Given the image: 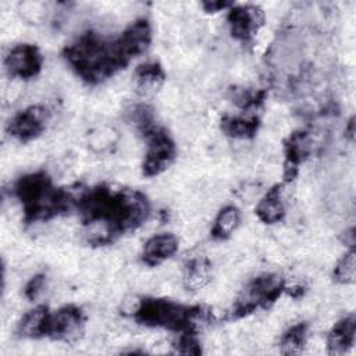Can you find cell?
Wrapping results in <instances>:
<instances>
[{"instance_id": "obj_1", "label": "cell", "mask_w": 356, "mask_h": 356, "mask_svg": "<svg viewBox=\"0 0 356 356\" xmlns=\"http://www.w3.org/2000/svg\"><path fill=\"white\" fill-rule=\"evenodd\" d=\"M75 207L88 227L92 243L110 242L114 236L138 228L146 221L150 209L143 193L110 185L85 191L75 197Z\"/></svg>"}, {"instance_id": "obj_2", "label": "cell", "mask_w": 356, "mask_h": 356, "mask_svg": "<svg viewBox=\"0 0 356 356\" xmlns=\"http://www.w3.org/2000/svg\"><path fill=\"white\" fill-rule=\"evenodd\" d=\"M14 195L28 222L50 220L75 206V196L65 189L56 188L43 171L21 177L14 185Z\"/></svg>"}, {"instance_id": "obj_3", "label": "cell", "mask_w": 356, "mask_h": 356, "mask_svg": "<svg viewBox=\"0 0 356 356\" xmlns=\"http://www.w3.org/2000/svg\"><path fill=\"white\" fill-rule=\"evenodd\" d=\"M129 312L138 324L177 334H197L199 328L210 320L209 312L202 306H186L170 299L145 298L138 300Z\"/></svg>"}, {"instance_id": "obj_4", "label": "cell", "mask_w": 356, "mask_h": 356, "mask_svg": "<svg viewBox=\"0 0 356 356\" xmlns=\"http://www.w3.org/2000/svg\"><path fill=\"white\" fill-rule=\"evenodd\" d=\"M285 291V281L278 274H261L253 278L239 293L232 306L231 317H245L257 309H267Z\"/></svg>"}, {"instance_id": "obj_5", "label": "cell", "mask_w": 356, "mask_h": 356, "mask_svg": "<svg viewBox=\"0 0 356 356\" xmlns=\"http://www.w3.org/2000/svg\"><path fill=\"white\" fill-rule=\"evenodd\" d=\"M147 142V150L142 164L143 175L154 177L161 174L175 157V145L167 131L157 124L142 132Z\"/></svg>"}, {"instance_id": "obj_6", "label": "cell", "mask_w": 356, "mask_h": 356, "mask_svg": "<svg viewBox=\"0 0 356 356\" xmlns=\"http://www.w3.org/2000/svg\"><path fill=\"white\" fill-rule=\"evenodd\" d=\"M85 314L74 305L50 312L46 338L60 342H75L83 335Z\"/></svg>"}, {"instance_id": "obj_7", "label": "cell", "mask_w": 356, "mask_h": 356, "mask_svg": "<svg viewBox=\"0 0 356 356\" xmlns=\"http://www.w3.org/2000/svg\"><path fill=\"white\" fill-rule=\"evenodd\" d=\"M50 113L44 106L35 104L17 113L8 122L7 131L21 142L38 138L47 127Z\"/></svg>"}, {"instance_id": "obj_8", "label": "cell", "mask_w": 356, "mask_h": 356, "mask_svg": "<svg viewBox=\"0 0 356 356\" xmlns=\"http://www.w3.org/2000/svg\"><path fill=\"white\" fill-rule=\"evenodd\" d=\"M42 64L43 57L40 50L29 43L14 46L4 60L8 75L19 79H31L36 76L42 70Z\"/></svg>"}, {"instance_id": "obj_9", "label": "cell", "mask_w": 356, "mask_h": 356, "mask_svg": "<svg viewBox=\"0 0 356 356\" xmlns=\"http://www.w3.org/2000/svg\"><path fill=\"white\" fill-rule=\"evenodd\" d=\"M263 24V14L254 7L232 8L228 14V25L234 39L248 43L259 32Z\"/></svg>"}, {"instance_id": "obj_10", "label": "cell", "mask_w": 356, "mask_h": 356, "mask_svg": "<svg viewBox=\"0 0 356 356\" xmlns=\"http://www.w3.org/2000/svg\"><path fill=\"white\" fill-rule=\"evenodd\" d=\"M179 248V241L174 234L161 232L150 236L142 249V261L154 267L172 257Z\"/></svg>"}, {"instance_id": "obj_11", "label": "cell", "mask_w": 356, "mask_h": 356, "mask_svg": "<svg viewBox=\"0 0 356 356\" xmlns=\"http://www.w3.org/2000/svg\"><path fill=\"white\" fill-rule=\"evenodd\" d=\"M356 339V317L349 314L334 324L327 335V352L330 355H343L350 350Z\"/></svg>"}, {"instance_id": "obj_12", "label": "cell", "mask_w": 356, "mask_h": 356, "mask_svg": "<svg viewBox=\"0 0 356 356\" xmlns=\"http://www.w3.org/2000/svg\"><path fill=\"white\" fill-rule=\"evenodd\" d=\"M312 147L310 135L306 131H296L291 134L285 145V157H286V179H292L296 172V167L309 156Z\"/></svg>"}, {"instance_id": "obj_13", "label": "cell", "mask_w": 356, "mask_h": 356, "mask_svg": "<svg viewBox=\"0 0 356 356\" xmlns=\"http://www.w3.org/2000/svg\"><path fill=\"white\" fill-rule=\"evenodd\" d=\"M50 310L46 306H36L22 316L17 325V334L22 338H46Z\"/></svg>"}, {"instance_id": "obj_14", "label": "cell", "mask_w": 356, "mask_h": 356, "mask_svg": "<svg viewBox=\"0 0 356 356\" xmlns=\"http://www.w3.org/2000/svg\"><path fill=\"white\" fill-rule=\"evenodd\" d=\"M256 216L266 224H275L285 216V206L282 202V189L280 185L273 186L257 203Z\"/></svg>"}, {"instance_id": "obj_15", "label": "cell", "mask_w": 356, "mask_h": 356, "mask_svg": "<svg viewBox=\"0 0 356 356\" xmlns=\"http://www.w3.org/2000/svg\"><path fill=\"white\" fill-rule=\"evenodd\" d=\"M134 78L138 93L147 96L160 89L164 82V71L157 63H145L136 68Z\"/></svg>"}, {"instance_id": "obj_16", "label": "cell", "mask_w": 356, "mask_h": 356, "mask_svg": "<svg viewBox=\"0 0 356 356\" xmlns=\"http://www.w3.org/2000/svg\"><path fill=\"white\" fill-rule=\"evenodd\" d=\"M241 222V211L235 206H225L222 207L211 227V236L216 241H224L229 238Z\"/></svg>"}, {"instance_id": "obj_17", "label": "cell", "mask_w": 356, "mask_h": 356, "mask_svg": "<svg viewBox=\"0 0 356 356\" xmlns=\"http://www.w3.org/2000/svg\"><path fill=\"white\" fill-rule=\"evenodd\" d=\"M259 118L252 117H224L221 120V129L225 135L236 139H249L253 138L259 129Z\"/></svg>"}, {"instance_id": "obj_18", "label": "cell", "mask_w": 356, "mask_h": 356, "mask_svg": "<svg viewBox=\"0 0 356 356\" xmlns=\"http://www.w3.org/2000/svg\"><path fill=\"white\" fill-rule=\"evenodd\" d=\"M210 263L206 259H193L184 268V285L186 289L197 291L210 280Z\"/></svg>"}, {"instance_id": "obj_19", "label": "cell", "mask_w": 356, "mask_h": 356, "mask_svg": "<svg viewBox=\"0 0 356 356\" xmlns=\"http://www.w3.org/2000/svg\"><path fill=\"white\" fill-rule=\"evenodd\" d=\"M307 342V324L298 323L289 327L280 339V350L282 355H298Z\"/></svg>"}, {"instance_id": "obj_20", "label": "cell", "mask_w": 356, "mask_h": 356, "mask_svg": "<svg viewBox=\"0 0 356 356\" xmlns=\"http://www.w3.org/2000/svg\"><path fill=\"white\" fill-rule=\"evenodd\" d=\"M355 277H356L355 249L349 248V250L338 260L334 268V280L339 284L348 285L355 282Z\"/></svg>"}, {"instance_id": "obj_21", "label": "cell", "mask_w": 356, "mask_h": 356, "mask_svg": "<svg viewBox=\"0 0 356 356\" xmlns=\"http://www.w3.org/2000/svg\"><path fill=\"white\" fill-rule=\"evenodd\" d=\"M175 350L182 355H200L202 346L193 332H184L178 334V339L174 343Z\"/></svg>"}, {"instance_id": "obj_22", "label": "cell", "mask_w": 356, "mask_h": 356, "mask_svg": "<svg viewBox=\"0 0 356 356\" xmlns=\"http://www.w3.org/2000/svg\"><path fill=\"white\" fill-rule=\"evenodd\" d=\"M115 139H117V134H115L114 129H111V128H102V129L96 131L92 135V138L89 140V145L95 150L103 152V150L108 149L110 146H113Z\"/></svg>"}, {"instance_id": "obj_23", "label": "cell", "mask_w": 356, "mask_h": 356, "mask_svg": "<svg viewBox=\"0 0 356 356\" xmlns=\"http://www.w3.org/2000/svg\"><path fill=\"white\" fill-rule=\"evenodd\" d=\"M44 282H46V275L44 274H36L33 275L28 284L25 285L24 289V295L28 300H35L43 291L44 288Z\"/></svg>"}, {"instance_id": "obj_24", "label": "cell", "mask_w": 356, "mask_h": 356, "mask_svg": "<svg viewBox=\"0 0 356 356\" xmlns=\"http://www.w3.org/2000/svg\"><path fill=\"white\" fill-rule=\"evenodd\" d=\"M21 11H24V14H26V18H29L31 21H38L44 15L46 6L39 1H26L21 4Z\"/></svg>"}, {"instance_id": "obj_25", "label": "cell", "mask_w": 356, "mask_h": 356, "mask_svg": "<svg viewBox=\"0 0 356 356\" xmlns=\"http://www.w3.org/2000/svg\"><path fill=\"white\" fill-rule=\"evenodd\" d=\"M229 6H232V4L231 3H225V1H207V3H203V7L209 13H216V11L224 10V8L229 7Z\"/></svg>"}, {"instance_id": "obj_26", "label": "cell", "mask_w": 356, "mask_h": 356, "mask_svg": "<svg viewBox=\"0 0 356 356\" xmlns=\"http://www.w3.org/2000/svg\"><path fill=\"white\" fill-rule=\"evenodd\" d=\"M345 132H346V136H348L350 140H353V135H355V120H353V117L349 120V124H348V127L345 128Z\"/></svg>"}]
</instances>
